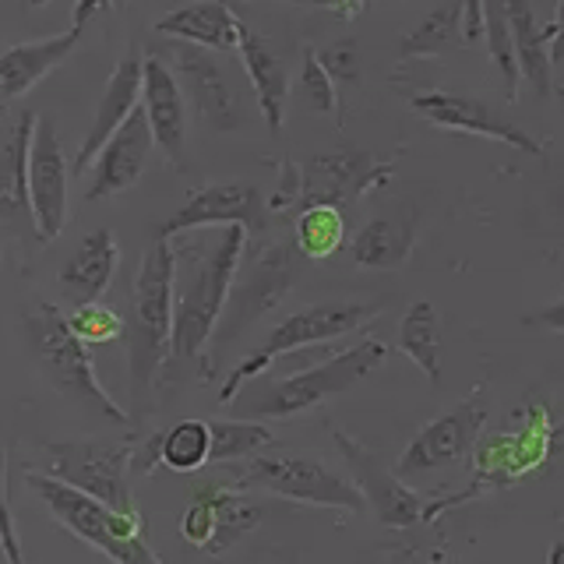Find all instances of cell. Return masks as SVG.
Segmentation results:
<instances>
[{
  "mask_svg": "<svg viewBox=\"0 0 564 564\" xmlns=\"http://www.w3.org/2000/svg\"><path fill=\"white\" fill-rule=\"evenodd\" d=\"M155 32L166 35L173 43H191L212 53H229V50L237 53L243 22L223 4V0H198V4L163 14L155 22Z\"/></svg>",
  "mask_w": 564,
  "mask_h": 564,
  "instance_id": "obj_21",
  "label": "cell"
},
{
  "mask_svg": "<svg viewBox=\"0 0 564 564\" xmlns=\"http://www.w3.org/2000/svg\"><path fill=\"white\" fill-rule=\"evenodd\" d=\"M78 43H82V29L70 25L64 32L43 35V40H29L0 50V102H11L32 93L50 70H57L75 53Z\"/></svg>",
  "mask_w": 564,
  "mask_h": 564,
  "instance_id": "obj_19",
  "label": "cell"
},
{
  "mask_svg": "<svg viewBox=\"0 0 564 564\" xmlns=\"http://www.w3.org/2000/svg\"><path fill=\"white\" fill-rule=\"evenodd\" d=\"M458 40H463V0H452V4L431 11L410 35H405L399 46V57L402 61L437 57V53L452 50Z\"/></svg>",
  "mask_w": 564,
  "mask_h": 564,
  "instance_id": "obj_28",
  "label": "cell"
},
{
  "mask_svg": "<svg viewBox=\"0 0 564 564\" xmlns=\"http://www.w3.org/2000/svg\"><path fill=\"white\" fill-rule=\"evenodd\" d=\"M67 317V328L75 335L78 343L85 346H106V343H117L123 335V317L106 307L102 300H88V304H78Z\"/></svg>",
  "mask_w": 564,
  "mask_h": 564,
  "instance_id": "obj_32",
  "label": "cell"
},
{
  "mask_svg": "<svg viewBox=\"0 0 564 564\" xmlns=\"http://www.w3.org/2000/svg\"><path fill=\"white\" fill-rule=\"evenodd\" d=\"M141 61H145L141 57V50H128L117 61V67L110 70V78H106V88H102V99L96 106V117H93V123H88L85 141L75 155V176L88 173V166H93L99 149L110 141V134L141 106Z\"/></svg>",
  "mask_w": 564,
  "mask_h": 564,
  "instance_id": "obj_18",
  "label": "cell"
},
{
  "mask_svg": "<svg viewBox=\"0 0 564 564\" xmlns=\"http://www.w3.org/2000/svg\"><path fill=\"white\" fill-rule=\"evenodd\" d=\"M0 554L4 564H29L22 554V540H18V529L11 519V501H8V458L0 455Z\"/></svg>",
  "mask_w": 564,
  "mask_h": 564,
  "instance_id": "obj_35",
  "label": "cell"
},
{
  "mask_svg": "<svg viewBox=\"0 0 564 564\" xmlns=\"http://www.w3.org/2000/svg\"><path fill=\"white\" fill-rule=\"evenodd\" d=\"M346 240V219L332 205H311L296 219V240L293 247L311 261H325L343 247Z\"/></svg>",
  "mask_w": 564,
  "mask_h": 564,
  "instance_id": "obj_29",
  "label": "cell"
},
{
  "mask_svg": "<svg viewBox=\"0 0 564 564\" xmlns=\"http://www.w3.org/2000/svg\"><path fill=\"white\" fill-rule=\"evenodd\" d=\"M375 314H378L375 304H349V300H332V304H311L304 311L282 317V322L272 328L269 339H264V346L254 349L247 360H240L234 367V375L223 381L219 402L234 405V399L243 392V381L264 375V370H269L279 357H286V352H300V349L317 346V343L343 339V335H349V332H357L360 325H367Z\"/></svg>",
  "mask_w": 564,
  "mask_h": 564,
  "instance_id": "obj_6",
  "label": "cell"
},
{
  "mask_svg": "<svg viewBox=\"0 0 564 564\" xmlns=\"http://www.w3.org/2000/svg\"><path fill=\"white\" fill-rule=\"evenodd\" d=\"M317 61L328 70V78L339 82H357L360 78V46L352 40H335L325 50H317Z\"/></svg>",
  "mask_w": 564,
  "mask_h": 564,
  "instance_id": "obj_34",
  "label": "cell"
},
{
  "mask_svg": "<svg viewBox=\"0 0 564 564\" xmlns=\"http://www.w3.org/2000/svg\"><path fill=\"white\" fill-rule=\"evenodd\" d=\"M173 296H176V254L170 240H152L131 293V332L128 360L141 384H152L170 360L173 335Z\"/></svg>",
  "mask_w": 564,
  "mask_h": 564,
  "instance_id": "obj_3",
  "label": "cell"
},
{
  "mask_svg": "<svg viewBox=\"0 0 564 564\" xmlns=\"http://www.w3.org/2000/svg\"><path fill=\"white\" fill-rule=\"evenodd\" d=\"M198 494L212 511V540L205 546V554H212V557L226 554L229 546H234L237 540H243L261 522V505H254L243 490L208 484Z\"/></svg>",
  "mask_w": 564,
  "mask_h": 564,
  "instance_id": "obj_25",
  "label": "cell"
},
{
  "mask_svg": "<svg viewBox=\"0 0 564 564\" xmlns=\"http://www.w3.org/2000/svg\"><path fill=\"white\" fill-rule=\"evenodd\" d=\"M173 70L176 85H181L184 99L194 102L198 117L208 123L212 131H237L243 123V99L240 88L229 75V67L223 57H216L212 50L191 46V43H173L155 50Z\"/></svg>",
  "mask_w": 564,
  "mask_h": 564,
  "instance_id": "obj_8",
  "label": "cell"
},
{
  "mask_svg": "<svg viewBox=\"0 0 564 564\" xmlns=\"http://www.w3.org/2000/svg\"><path fill=\"white\" fill-rule=\"evenodd\" d=\"M67 159L57 138V123L35 117L25 155V208L32 212L35 234L57 240L67 223Z\"/></svg>",
  "mask_w": 564,
  "mask_h": 564,
  "instance_id": "obj_10",
  "label": "cell"
},
{
  "mask_svg": "<svg viewBox=\"0 0 564 564\" xmlns=\"http://www.w3.org/2000/svg\"><path fill=\"white\" fill-rule=\"evenodd\" d=\"M546 35H551V61L564 57V0H557V14L554 22L546 25Z\"/></svg>",
  "mask_w": 564,
  "mask_h": 564,
  "instance_id": "obj_41",
  "label": "cell"
},
{
  "mask_svg": "<svg viewBox=\"0 0 564 564\" xmlns=\"http://www.w3.org/2000/svg\"><path fill=\"white\" fill-rule=\"evenodd\" d=\"M29 4H32V8H43V4H46V0H29Z\"/></svg>",
  "mask_w": 564,
  "mask_h": 564,
  "instance_id": "obj_44",
  "label": "cell"
},
{
  "mask_svg": "<svg viewBox=\"0 0 564 564\" xmlns=\"http://www.w3.org/2000/svg\"><path fill=\"white\" fill-rule=\"evenodd\" d=\"M484 40L490 46V61L498 64L501 82H505V96L508 102L519 99V61H516V43H511V29H508V14L501 0H484Z\"/></svg>",
  "mask_w": 564,
  "mask_h": 564,
  "instance_id": "obj_31",
  "label": "cell"
},
{
  "mask_svg": "<svg viewBox=\"0 0 564 564\" xmlns=\"http://www.w3.org/2000/svg\"><path fill=\"white\" fill-rule=\"evenodd\" d=\"M25 484L40 498L50 516L57 519L64 529H70L85 543H93L96 551H102L113 564H163L152 551L145 536H141V519L138 516H117V511L96 505L85 494L70 490L57 480H50L46 473H29Z\"/></svg>",
  "mask_w": 564,
  "mask_h": 564,
  "instance_id": "obj_5",
  "label": "cell"
},
{
  "mask_svg": "<svg viewBox=\"0 0 564 564\" xmlns=\"http://www.w3.org/2000/svg\"><path fill=\"white\" fill-rule=\"evenodd\" d=\"M141 113L149 120L155 149L170 159V166H187V99L176 85L173 70L159 53L141 61Z\"/></svg>",
  "mask_w": 564,
  "mask_h": 564,
  "instance_id": "obj_16",
  "label": "cell"
},
{
  "mask_svg": "<svg viewBox=\"0 0 564 564\" xmlns=\"http://www.w3.org/2000/svg\"><path fill=\"white\" fill-rule=\"evenodd\" d=\"M546 564H564V543H554L551 554H546Z\"/></svg>",
  "mask_w": 564,
  "mask_h": 564,
  "instance_id": "obj_43",
  "label": "cell"
},
{
  "mask_svg": "<svg viewBox=\"0 0 564 564\" xmlns=\"http://www.w3.org/2000/svg\"><path fill=\"white\" fill-rule=\"evenodd\" d=\"M413 110L431 120L434 128H445V131H463V134H480V138H490V141H501V145H511L525 155H536L543 159V145L525 134L519 123H511L508 117H501L494 106H487L484 99H473V96H458V93H420L413 96Z\"/></svg>",
  "mask_w": 564,
  "mask_h": 564,
  "instance_id": "obj_15",
  "label": "cell"
},
{
  "mask_svg": "<svg viewBox=\"0 0 564 564\" xmlns=\"http://www.w3.org/2000/svg\"><path fill=\"white\" fill-rule=\"evenodd\" d=\"M152 149H155V141L149 131V120L138 106L93 159V166H88L93 170V184H88L85 198L106 202V198H117L123 191H131L141 181V173H145Z\"/></svg>",
  "mask_w": 564,
  "mask_h": 564,
  "instance_id": "obj_17",
  "label": "cell"
},
{
  "mask_svg": "<svg viewBox=\"0 0 564 564\" xmlns=\"http://www.w3.org/2000/svg\"><path fill=\"white\" fill-rule=\"evenodd\" d=\"M120 4H123V0H78V4H75V14H70V25L85 32V25L93 22V18H99V14H106V11H117Z\"/></svg>",
  "mask_w": 564,
  "mask_h": 564,
  "instance_id": "obj_39",
  "label": "cell"
},
{
  "mask_svg": "<svg viewBox=\"0 0 564 564\" xmlns=\"http://www.w3.org/2000/svg\"><path fill=\"white\" fill-rule=\"evenodd\" d=\"M247 251V234L240 226H223L216 243L202 254L187 290L173 296V335L170 357L176 364H198L205 346L216 335L223 307L229 304L240 261Z\"/></svg>",
  "mask_w": 564,
  "mask_h": 564,
  "instance_id": "obj_1",
  "label": "cell"
},
{
  "mask_svg": "<svg viewBox=\"0 0 564 564\" xmlns=\"http://www.w3.org/2000/svg\"><path fill=\"white\" fill-rule=\"evenodd\" d=\"M134 463L131 441H61L46 445V476L85 494L117 516H138L128 487V466Z\"/></svg>",
  "mask_w": 564,
  "mask_h": 564,
  "instance_id": "obj_7",
  "label": "cell"
},
{
  "mask_svg": "<svg viewBox=\"0 0 564 564\" xmlns=\"http://www.w3.org/2000/svg\"><path fill=\"white\" fill-rule=\"evenodd\" d=\"M237 57L247 70V82H251V93L258 99V110H261L264 123H269L272 131H282V123H286V102H290L286 61L272 50L269 40H261V35L247 25L240 32Z\"/></svg>",
  "mask_w": 564,
  "mask_h": 564,
  "instance_id": "obj_20",
  "label": "cell"
},
{
  "mask_svg": "<svg viewBox=\"0 0 564 564\" xmlns=\"http://www.w3.org/2000/svg\"><path fill=\"white\" fill-rule=\"evenodd\" d=\"M300 99H304L314 113H335L339 110V85L328 78V70L317 61V50L307 46L304 61H300Z\"/></svg>",
  "mask_w": 564,
  "mask_h": 564,
  "instance_id": "obj_33",
  "label": "cell"
},
{
  "mask_svg": "<svg viewBox=\"0 0 564 564\" xmlns=\"http://www.w3.org/2000/svg\"><path fill=\"white\" fill-rule=\"evenodd\" d=\"M243 480L251 487H264L279 498L314 508H339V511H364L360 490L346 476L328 469L311 455H254Z\"/></svg>",
  "mask_w": 564,
  "mask_h": 564,
  "instance_id": "obj_9",
  "label": "cell"
},
{
  "mask_svg": "<svg viewBox=\"0 0 564 564\" xmlns=\"http://www.w3.org/2000/svg\"><path fill=\"white\" fill-rule=\"evenodd\" d=\"M388 357V346L378 339H364L357 346L343 349L339 357H332L317 367L300 370L282 381L261 384L251 395H237L234 410L237 420H290L314 410V405L328 402L332 395L349 392L352 384L364 381L370 370H378Z\"/></svg>",
  "mask_w": 564,
  "mask_h": 564,
  "instance_id": "obj_2",
  "label": "cell"
},
{
  "mask_svg": "<svg viewBox=\"0 0 564 564\" xmlns=\"http://www.w3.org/2000/svg\"><path fill=\"white\" fill-rule=\"evenodd\" d=\"M536 325L551 328V332H564V300H557V304H551V307H543L536 314Z\"/></svg>",
  "mask_w": 564,
  "mask_h": 564,
  "instance_id": "obj_42",
  "label": "cell"
},
{
  "mask_svg": "<svg viewBox=\"0 0 564 564\" xmlns=\"http://www.w3.org/2000/svg\"><path fill=\"white\" fill-rule=\"evenodd\" d=\"M484 35V0H463V40L476 43Z\"/></svg>",
  "mask_w": 564,
  "mask_h": 564,
  "instance_id": "obj_40",
  "label": "cell"
},
{
  "mask_svg": "<svg viewBox=\"0 0 564 564\" xmlns=\"http://www.w3.org/2000/svg\"><path fill=\"white\" fill-rule=\"evenodd\" d=\"M505 14H508V29H511V43H516V61H519V75L533 85V93L540 99L551 96V35L546 25L536 22L529 0H501Z\"/></svg>",
  "mask_w": 564,
  "mask_h": 564,
  "instance_id": "obj_24",
  "label": "cell"
},
{
  "mask_svg": "<svg viewBox=\"0 0 564 564\" xmlns=\"http://www.w3.org/2000/svg\"><path fill=\"white\" fill-rule=\"evenodd\" d=\"M290 205H300V166L286 159V163H282L279 191L272 194V202H269V212H286Z\"/></svg>",
  "mask_w": 564,
  "mask_h": 564,
  "instance_id": "obj_37",
  "label": "cell"
},
{
  "mask_svg": "<svg viewBox=\"0 0 564 564\" xmlns=\"http://www.w3.org/2000/svg\"><path fill=\"white\" fill-rule=\"evenodd\" d=\"M208 226H240L247 237H258L269 229V202L251 184H208L198 187L191 198L159 226V240H173L191 229Z\"/></svg>",
  "mask_w": 564,
  "mask_h": 564,
  "instance_id": "obj_11",
  "label": "cell"
},
{
  "mask_svg": "<svg viewBox=\"0 0 564 564\" xmlns=\"http://www.w3.org/2000/svg\"><path fill=\"white\" fill-rule=\"evenodd\" d=\"M399 349L410 357L431 384L441 381V317L431 300H416L402 314L399 325Z\"/></svg>",
  "mask_w": 564,
  "mask_h": 564,
  "instance_id": "obj_27",
  "label": "cell"
},
{
  "mask_svg": "<svg viewBox=\"0 0 564 564\" xmlns=\"http://www.w3.org/2000/svg\"><path fill=\"white\" fill-rule=\"evenodd\" d=\"M335 445H339L346 466L352 473V487L360 490L364 505L375 511L378 522L388 529H410L423 519V501L413 494L399 476L388 469L381 458L360 441H352L346 431H335Z\"/></svg>",
  "mask_w": 564,
  "mask_h": 564,
  "instance_id": "obj_12",
  "label": "cell"
},
{
  "mask_svg": "<svg viewBox=\"0 0 564 564\" xmlns=\"http://www.w3.org/2000/svg\"><path fill=\"white\" fill-rule=\"evenodd\" d=\"M212 463V431L208 420H181L170 431L155 434L145 452H138V469L155 473L166 466L173 473H198Z\"/></svg>",
  "mask_w": 564,
  "mask_h": 564,
  "instance_id": "obj_22",
  "label": "cell"
},
{
  "mask_svg": "<svg viewBox=\"0 0 564 564\" xmlns=\"http://www.w3.org/2000/svg\"><path fill=\"white\" fill-rule=\"evenodd\" d=\"M25 332H29V346L35 352V360H40L46 381L57 388L64 399L82 402L88 410H96L99 416L128 427L131 423L128 413L120 410L113 395L106 392V384L96 378L93 352H88L85 343H78L75 335H70L61 307L43 304L40 311H32L25 322Z\"/></svg>",
  "mask_w": 564,
  "mask_h": 564,
  "instance_id": "obj_4",
  "label": "cell"
},
{
  "mask_svg": "<svg viewBox=\"0 0 564 564\" xmlns=\"http://www.w3.org/2000/svg\"><path fill=\"white\" fill-rule=\"evenodd\" d=\"M392 166L378 163L375 155L367 152H322L311 155L304 166H300V202L304 208L311 205H332L339 208L352 198H360L370 187H378L388 181Z\"/></svg>",
  "mask_w": 564,
  "mask_h": 564,
  "instance_id": "obj_14",
  "label": "cell"
},
{
  "mask_svg": "<svg viewBox=\"0 0 564 564\" xmlns=\"http://www.w3.org/2000/svg\"><path fill=\"white\" fill-rule=\"evenodd\" d=\"M484 423H487V402L484 399L458 402L455 410L431 420L427 427L410 441V448L402 452L399 466H395V476L402 480V476H420V473L458 463V458L476 445Z\"/></svg>",
  "mask_w": 564,
  "mask_h": 564,
  "instance_id": "obj_13",
  "label": "cell"
},
{
  "mask_svg": "<svg viewBox=\"0 0 564 564\" xmlns=\"http://www.w3.org/2000/svg\"><path fill=\"white\" fill-rule=\"evenodd\" d=\"M117 261H120V247H117L113 229H93L61 269V286L67 293L82 296V304L99 300L117 272Z\"/></svg>",
  "mask_w": 564,
  "mask_h": 564,
  "instance_id": "obj_23",
  "label": "cell"
},
{
  "mask_svg": "<svg viewBox=\"0 0 564 564\" xmlns=\"http://www.w3.org/2000/svg\"><path fill=\"white\" fill-rule=\"evenodd\" d=\"M416 240L413 216H381L370 219L352 240V261L364 269H399L405 264Z\"/></svg>",
  "mask_w": 564,
  "mask_h": 564,
  "instance_id": "obj_26",
  "label": "cell"
},
{
  "mask_svg": "<svg viewBox=\"0 0 564 564\" xmlns=\"http://www.w3.org/2000/svg\"><path fill=\"white\" fill-rule=\"evenodd\" d=\"M212 431V463H234V458H254L272 445V431L258 420H208Z\"/></svg>",
  "mask_w": 564,
  "mask_h": 564,
  "instance_id": "obj_30",
  "label": "cell"
},
{
  "mask_svg": "<svg viewBox=\"0 0 564 564\" xmlns=\"http://www.w3.org/2000/svg\"><path fill=\"white\" fill-rule=\"evenodd\" d=\"M181 536L191 546H198V551H205L208 540H212V511H208L202 494H194V501L184 508V516H181Z\"/></svg>",
  "mask_w": 564,
  "mask_h": 564,
  "instance_id": "obj_36",
  "label": "cell"
},
{
  "mask_svg": "<svg viewBox=\"0 0 564 564\" xmlns=\"http://www.w3.org/2000/svg\"><path fill=\"white\" fill-rule=\"evenodd\" d=\"M279 4H296V8H322V11H332L339 18H357L367 0H279Z\"/></svg>",
  "mask_w": 564,
  "mask_h": 564,
  "instance_id": "obj_38",
  "label": "cell"
}]
</instances>
